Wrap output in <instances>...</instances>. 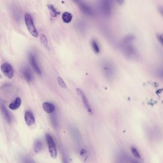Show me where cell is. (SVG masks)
<instances>
[{
    "label": "cell",
    "mask_w": 163,
    "mask_h": 163,
    "mask_svg": "<svg viewBox=\"0 0 163 163\" xmlns=\"http://www.w3.org/2000/svg\"><path fill=\"white\" fill-rule=\"evenodd\" d=\"M57 80L58 84L61 88H63V89H66L67 88V85H66V83L61 78H60L59 77H57Z\"/></svg>",
    "instance_id": "obj_26"
},
{
    "label": "cell",
    "mask_w": 163,
    "mask_h": 163,
    "mask_svg": "<svg viewBox=\"0 0 163 163\" xmlns=\"http://www.w3.org/2000/svg\"><path fill=\"white\" fill-rule=\"evenodd\" d=\"M51 121L52 124L54 127L56 128L57 127L58 125V122H57V120L56 118V116L55 115H52L51 118Z\"/></svg>",
    "instance_id": "obj_27"
},
{
    "label": "cell",
    "mask_w": 163,
    "mask_h": 163,
    "mask_svg": "<svg viewBox=\"0 0 163 163\" xmlns=\"http://www.w3.org/2000/svg\"><path fill=\"white\" fill-rule=\"evenodd\" d=\"M91 44L93 51L96 54H98L100 52V47L98 44L97 42L95 40H92L91 42Z\"/></svg>",
    "instance_id": "obj_21"
},
{
    "label": "cell",
    "mask_w": 163,
    "mask_h": 163,
    "mask_svg": "<svg viewBox=\"0 0 163 163\" xmlns=\"http://www.w3.org/2000/svg\"><path fill=\"white\" fill-rule=\"evenodd\" d=\"M40 41L41 42L42 44H43L46 47L47 49L49 50V46L48 45V41H47V38L46 36H45L43 34H41L40 35Z\"/></svg>",
    "instance_id": "obj_22"
},
{
    "label": "cell",
    "mask_w": 163,
    "mask_h": 163,
    "mask_svg": "<svg viewBox=\"0 0 163 163\" xmlns=\"http://www.w3.org/2000/svg\"><path fill=\"white\" fill-rule=\"evenodd\" d=\"M1 69L3 75L8 79H12L14 75L13 68L8 63H4L1 66Z\"/></svg>",
    "instance_id": "obj_7"
},
{
    "label": "cell",
    "mask_w": 163,
    "mask_h": 163,
    "mask_svg": "<svg viewBox=\"0 0 163 163\" xmlns=\"http://www.w3.org/2000/svg\"><path fill=\"white\" fill-rule=\"evenodd\" d=\"M43 108L47 113H51L55 111V106L50 102H44L43 104Z\"/></svg>",
    "instance_id": "obj_15"
},
{
    "label": "cell",
    "mask_w": 163,
    "mask_h": 163,
    "mask_svg": "<svg viewBox=\"0 0 163 163\" xmlns=\"http://www.w3.org/2000/svg\"><path fill=\"white\" fill-rule=\"evenodd\" d=\"M62 162L63 163H69V158L65 152L62 153Z\"/></svg>",
    "instance_id": "obj_28"
},
{
    "label": "cell",
    "mask_w": 163,
    "mask_h": 163,
    "mask_svg": "<svg viewBox=\"0 0 163 163\" xmlns=\"http://www.w3.org/2000/svg\"><path fill=\"white\" fill-rule=\"evenodd\" d=\"M78 3L79 8L81 12L86 16L88 17H92L94 14V11L92 7L85 2L81 1H76Z\"/></svg>",
    "instance_id": "obj_6"
},
{
    "label": "cell",
    "mask_w": 163,
    "mask_h": 163,
    "mask_svg": "<svg viewBox=\"0 0 163 163\" xmlns=\"http://www.w3.org/2000/svg\"><path fill=\"white\" fill-rule=\"evenodd\" d=\"M1 108L2 113L3 117L6 120V122L8 124H10L11 123V121H12V118H11V115H10L9 111L7 109L6 106L3 104H1Z\"/></svg>",
    "instance_id": "obj_13"
},
{
    "label": "cell",
    "mask_w": 163,
    "mask_h": 163,
    "mask_svg": "<svg viewBox=\"0 0 163 163\" xmlns=\"http://www.w3.org/2000/svg\"><path fill=\"white\" fill-rule=\"evenodd\" d=\"M72 14L69 12H64L62 16L63 21L65 23H69L72 19Z\"/></svg>",
    "instance_id": "obj_19"
},
{
    "label": "cell",
    "mask_w": 163,
    "mask_h": 163,
    "mask_svg": "<svg viewBox=\"0 0 163 163\" xmlns=\"http://www.w3.org/2000/svg\"><path fill=\"white\" fill-rule=\"evenodd\" d=\"M157 39L158 41L159 42V43H160L162 46H163V36L160 34H158L157 36Z\"/></svg>",
    "instance_id": "obj_29"
},
{
    "label": "cell",
    "mask_w": 163,
    "mask_h": 163,
    "mask_svg": "<svg viewBox=\"0 0 163 163\" xmlns=\"http://www.w3.org/2000/svg\"><path fill=\"white\" fill-rule=\"evenodd\" d=\"M46 139L51 157L52 158L56 159L57 157V150L54 139L50 135L46 134Z\"/></svg>",
    "instance_id": "obj_4"
},
{
    "label": "cell",
    "mask_w": 163,
    "mask_h": 163,
    "mask_svg": "<svg viewBox=\"0 0 163 163\" xmlns=\"http://www.w3.org/2000/svg\"><path fill=\"white\" fill-rule=\"evenodd\" d=\"M24 120L26 124L28 126H32L35 123V118L32 112L26 111L24 114Z\"/></svg>",
    "instance_id": "obj_12"
},
{
    "label": "cell",
    "mask_w": 163,
    "mask_h": 163,
    "mask_svg": "<svg viewBox=\"0 0 163 163\" xmlns=\"http://www.w3.org/2000/svg\"><path fill=\"white\" fill-rule=\"evenodd\" d=\"M22 163H36L35 161L29 157H24L21 159Z\"/></svg>",
    "instance_id": "obj_25"
},
{
    "label": "cell",
    "mask_w": 163,
    "mask_h": 163,
    "mask_svg": "<svg viewBox=\"0 0 163 163\" xmlns=\"http://www.w3.org/2000/svg\"><path fill=\"white\" fill-rule=\"evenodd\" d=\"M72 133L73 136L74 138L75 139L76 141H78L79 140H80V135L79 134V132H78L77 129H76V128H73V127L72 128Z\"/></svg>",
    "instance_id": "obj_24"
},
{
    "label": "cell",
    "mask_w": 163,
    "mask_h": 163,
    "mask_svg": "<svg viewBox=\"0 0 163 163\" xmlns=\"http://www.w3.org/2000/svg\"><path fill=\"white\" fill-rule=\"evenodd\" d=\"M43 147V142L40 139L35 140L33 144V150L36 153H39L42 151Z\"/></svg>",
    "instance_id": "obj_14"
},
{
    "label": "cell",
    "mask_w": 163,
    "mask_h": 163,
    "mask_svg": "<svg viewBox=\"0 0 163 163\" xmlns=\"http://www.w3.org/2000/svg\"><path fill=\"white\" fill-rule=\"evenodd\" d=\"M159 13L163 18V6H159L158 7Z\"/></svg>",
    "instance_id": "obj_30"
},
{
    "label": "cell",
    "mask_w": 163,
    "mask_h": 163,
    "mask_svg": "<svg viewBox=\"0 0 163 163\" xmlns=\"http://www.w3.org/2000/svg\"><path fill=\"white\" fill-rule=\"evenodd\" d=\"M101 69L103 75L108 80L112 81L116 76V69L113 62L108 59H104L101 63Z\"/></svg>",
    "instance_id": "obj_1"
},
{
    "label": "cell",
    "mask_w": 163,
    "mask_h": 163,
    "mask_svg": "<svg viewBox=\"0 0 163 163\" xmlns=\"http://www.w3.org/2000/svg\"><path fill=\"white\" fill-rule=\"evenodd\" d=\"M76 91H77L78 95L81 97L83 105L84 106L86 109H87V111H88V112H89L90 113H92V109H91V106H90V104H89L88 98H87L84 93H83V91L80 89H79V88L76 89Z\"/></svg>",
    "instance_id": "obj_10"
},
{
    "label": "cell",
    "mask_w": 163,
    "mask_h": 163,
    "mask_svg": "<svg viewBox=\"0 0 163 163\" xmlns=\"http://www.w3.org/2000/svg\"><path fill=\"white\" fill-rule=\"evenodd\" d=\"M132 158L124 152H120L116 154L115 163H131Z\"/></svg>",
    "instance_id": "obj_8"
},
{
    "label": "cell",
    "mask_w": 163,
    "mask_h": 163,
    "mask_svg": "<svg viewBox=\"0 0 163 163\" xmlns=\"http://www.w3.org/2000/svg\"><path fill=\"white\" fill-rule=\"evenodd\" d=\"M135 40V36L133 35H128L125 36L123 40H122V44H131L133 43V42Z\"/></svg>",
    "instance_id": "obj_18"
},
{
    "label": "cell",
    "mask_w": 163,
    "mask_h": 163,
    "mask_svg": "<svg viewBox=\"0 0 163 163\" xmlns=\"http://www.w3.org/2000/svg\"><path fill=\"white\" fill-rule=\"evenodd\" d=\"M99 9L102 15L106 17L112 16L113 11V5L111 1H102L99 4Z\"/></svg>",
    "instance_id": "obj_3"
},
{
    "label": "cell",
    "mask_w": 163,
    "mask_h": 163,
    "mask_svg": "<svg viewBox=\"0 0 163 163\" xmlns=\"http://www.w3.org/2000/svg\"><path fill=\"white\" fill-rule=\"evenodd\" d=\"M154 74L159 79L163 80V65L157 67L155 69Z\"/></svg>",
    "instance_id": "obj_20"
},
{
    "label": "cell",
    "mask_w": 163,
    "mask_h": 163,
    "mask_svg": "<svg viewBox=\"0 0 163 163\" xmlns=\"http://www.w3.org/2000/svg\"><path fill=\"white\" fill-rule=\"evenodd\" d=\"M131 152L132 153V154L134 155L135 157L138 159L141 158V155H140L139 151L137 150L136 148L135 147L132 146L131 148Z\"/></svg>",
    "instance_id": "obj_23"
},
{
    "label": "cell",
    "mask_w": 163,
    "mask_h": 163,
    "mask_svg": "<svg viewBox=\"0 0 163 163\" xmlns=\"http://www.w3.org/2000/svg\"><path fill=\"white\" fill-rule=\"evenodd\" d=\"M122 49L123 53L129 59L133 60H138L140 56L138 50L132 43L122 44Z\"/></svg>",
    "instance_id": "obj_2"
},
{
    "label": "cell",
    "mask_w": 163,
    "mask_h": 163,
    "mask_svg": "<svg viewBox=\"0 0 163 163\" xmlns=\"http://www.w3.org/2000/svg\"><path fill=\"white\" fill-rule=\"evenodd\" d=\"M25 24L30 33L34 37H36L39 35L37 30L34 24L33 18L29 13H26L24 16Z\"/></svg>",
    "instance_id": "obj_5"
},
{
    "label": "cell",
    "mask_w": 163,
    "mask_h": 163,
    "mask_svg": "<svg viewBox=\"0 0 163 163\" xmlns=\"http://www.w3.org/2000/svg\"><path fill=\"white\" fill-rule=\"evenodd\" d=\"M29 61L30 64L32 67V69L37 74V75H41V71L39 67L37 61H36V57L33 54H30L29 56Z\"/></svg>",
    "instance_id": "obj_9"
},
{
    "label": "cell",
    "mask_w": 163,
    "mask_h": 163,
    "mask_svg": "<svg viewBox=\"0 0 163 163\" xmlns=\"http://www.w3.org/2000/svg\"><path fill=\"white\" fill-rule=\"evenodd\" d=\"M21 104V100L20 98L17 97L16 98L13 102L10 103L9 105V108L13 110H16L20 107Z\"/></svg>",
    "instance_id": "obj_16"
},
{
    "label": "cell",
    "mask_w": 163,
    "mask_h": 163,
    "mask_svg": "<svg viewBox=\"0 0 163 163\" xmlns=\"http://www.w3.org/2000/svg\"><path fill=\"white\" fill-rule=\"evenodd\" d=\"M21 73L24 80L28 82H30L33 80L31 71L28 66H24L21 69Z\"/></svg>",
    "instance_id": "obj_11"
},
{
    "label": "cell",
    "mask_w": 163,
    "mask_h": 163,
    "mask_svg": "<svg viewBox=\"0 0 163 163\" xmlns=\"http://www.w3.org/2000/svg\"><path fill=\"white\" fill-rule=\"evenodd\" d=\"M47 6L48 10H49V13H50V14L51 17H56L59 14H60L59 12L56 10L55 7L52 5H50V4L47 5Z\"/></svg>",
    "instance_id": "obj_17"
}]
</instances>
